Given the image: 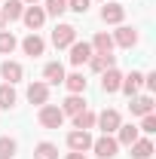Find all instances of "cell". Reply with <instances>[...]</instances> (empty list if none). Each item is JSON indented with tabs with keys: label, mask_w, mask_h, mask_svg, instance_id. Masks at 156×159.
Returning <instances> with one entry per match:
<instances>
[{
	"label": "cell",
	"mask_w": 156,
	"mask_h": 159,
	"mask_svg": "<svg viewBox=\"0 0 156 159\" xmlns=\"http://www.w3.org/2000/svg\"><path fill=\"white\" fill-rule=\"evenodd\" d=\"M89 46H92V52H95V55H113V37H110L107 31H98L95 40H92Z\"/></svg>",
	"instance_id": "30bf717a"
},
{
	"label": "cell",
	"mask_w": 156,
	"mask_h": 159,
	"mask_svg": "<svg viewBox=\"0 0 156 159\" xmlns=\"http://www.w3.org/2000/svg\"><path fill=\"white\" fill-rule=\"evenodd\" d=\"M64 159H86V153H77V150H71V153H67Z\"/></svg>",
	"instance_id": "d6a6232c"
},
{
	"label": "cell",
	"mask_w": 156,
	"mask_h": 159,
	"mask_svg": "<svg viewBox=\"0 0 156 159\" xmlns=\"http://www.w3.org/2000/svg\"><path fill=\"white\" fill-rule=\"evenodd\" d=\"M28 101H31V104H37V107H43V104H49V86H46V83H31V86H28Z\"/></svg>",
	"instance_id": "4fadbf2b"
},
{
	"label": "cell",
	"mask_w": 156,
	"mask_h": 159,
	"mask_svg": "<svg viewBox=\"0 0 156 159\" xmlns=\"http://www.w3.org/2000/svg\"><path fill=\"white\" fill-rule=\"evenodd\" d=\"M0 12H3V19H6V21H19L21 12H25V3H21V0H6Z\"/></svg>",
	"instance_id": "603a6c76"
},
{
	"label": "cell",
	"mask_w": 156,
	"mask_h": 159,
	"mask_svg": "<svg viewBox=\"0 0 156 159\" xmlns=\"http://www.w3.org/2000/svg\"><path fill=\"white\" fill-rule=\"evenodd\" d=\"M92 150H95L98 159H117L119 144H117V138H113V135H101L98 141H92Z\"/></svg>",
	"instance_id": "3957f363"
},
{
	"label": "cell",
	"mask_w": 156,
	"mask_h": 159,
	"mask_svg": "<svg viewBox=\"0 0 156 159\" xmlns=\"http://www.w3.org/2000/svg\"><path fill=\"white\" fill-rule=\"evenodd\" d=\"M74 40H77V28L74 25H55V31H52V46L55 49H67Z\"/></svg>",
	"instance_id": "277c9868"
},
{
	"label": "cell",
	"mask_w": 156,
	"mask_h": 159,
	"mask_svg": "<svg viewBox=\"0 0 156 159\" xmlns=\"http://www.w3.org/2000/svg\"><path fill=\"white\" fill-rule=\"evenodd\" d=\"M141 86H144V74H138V70H132L129 77H122V83H119V89H122L129 98L141 92Z\"/></svg>",
	"instance_id": "2e32d148"
},
{
	"label": "cell",
	"mask_w": 156,
	"mask_h": 159,
	"mask_svg": "<svg viewBox=\"0 0 156 159\" xmlns=\"http://www.w3.org/2000/svg\"><path fill=\"white\" fill-rule=\"evenodd\" d=\"M64 86H67L71 95H83L86 86H89V80L83 77V74H64Z\"/></svg>",
	"instance_id": "ffe728a7"
},
{
	"label": "cell",
	"mask_w": 156,
	"mask_h": 159,
	"mask_svg": "<svg viewBox=\"0 0 156 159\" xmlns=\"http://www.w3.org/2000/svg\"><path fill=\"white\" fill-rule=\"evenodd\" d=\"M129 150H132V159H150L153 156V141L150 138H138Z\"/></svg>",
	"instance_id": "44dd1931"
},
{
	"label": "cell",
	"mask_w": 156,
	"mask_h": 159,
	"mask_svg": "<svg viewBox=\"0 0 156 159\" xmlns=\"http://www.w3.org/2000/svg\"><path fill=\"white\" fill-rule=\"evenodd\" d=\"M95 116H98V113H92L89 107H86V110H80L77 116H74V129H83V132L95 129Z\"/></svg>",
	"instance_id": "d4e9b609"
},
{
	"label": "cell",
	"mask_w": 156,
	"mask_h": 159,
	"mask_svg": "<svg viewBox=\"0 0 156 159\" xmlns=\"http://www.w3.org/2000/svg\"><path fill=\"white\" fill-rule=\"evenodd\" d=\"M43 9H46V16H55V19H58V16L67 12V0H46Z\"/></svg>",
	"instance_id": "f1b7e54d"
},
{
	"label": "cell",
	"mask_w": 156,
	"mask_h": 159,
	"mask_svg": "<svg viewBox=\"0 0 156 159\" xmlns=\"http://www.w3.org/2000/svg\"><path fill=\"white\" fill-rule=\"evenodd\" d=\"M16 46H19V40L12 37L9 31H0V55H12Z\"/></svg>",
	"instance_id": "4316f807"
},
{
	"label": "cell",
	"mask_w": 156,
	"mask_h": 159,
	"mask_svg": "<svg viewBox=\"0 0 156 159\" xmlns=\"http://www.w3.org/2000/svg\"><path fill=\"white\" fill-rule=\"evenodd\" d=\"M95 125L104 132V135H113L119 125H122V116H119V110H113V107H107V110H101L95 116Z\"/></svg>",
	"instance_id": "7a4b0ae2"
},
{
	"label": "cell",
	"mask_w": 156,
	"mask_h": 159,
	"mask_svg": "<svg viewBox=\"0 0 156 159\" xmlns=\"http://www.w3.org/2000/svg\"><path fill=\"white\" fill-rule=\"evenodd\" d=\"M37 119H40L43 129H61L64 125V113H61V107H55V104H43Z\"/></svg>",
	"instance_id": "6da1fadb"
},
{
	"label": "cell",
	"mask_w": 156,
	"mask_h": 159,
	"mask_svg": "<svg viewBox=\"0 0 156 159\" xmlns=\"http://www.w3.org/2000/svg\"><path fill=\"white\" fill-rule=\"evenodd\" d=\"M67 49H71V55H67V58H71V64H74V67L86 64V61H89L92 55H95V52H92V46H89L86 40H83V43H80V40H74V43H71Z\"/></svg>",
	"instance_id": "5b68a950"
},
{
	"label": "cell",
	"mask_w": 156,
	"mask_h": 159,
	"mask_svg": "<svg viewBox=\"0 0 156 159\" xmlns=\"http://www.w3.org/2000/svg\"><path fill=\"white\" fill-rule=\"evenodd\" d=\"M104 3H107V0H104Z\"/></svg>",
	"instance_id": "d590c367"
},
{
	"label": "cell",
	"mask_w": 156,
	"mask_h": 159,
	"mask_svg": "<svg viewBox=\"0 0 156 159\" xmlns=\"http://www.w3.org/2000/svg\"><path fill=\"white\" fill-rule=\"evenodd\" d=\"M89 3L92 0H67V9H74V12L83 16V12H89Z\"/></svg>",
	"instance_id": "4dcf8cb0"
},
{
	"label": "cell",
	"mask_w": 156,
	"mask_h": 159,
	"mask_svg": "<svg viewBox=\"0 0 156 159\" xmlns=\"http://www.w3.org/2000/svg\"><path fill=\"white\" fill-rule=\"evenodd\" d=\"M113 46H122V49L138 46V31H135V28H129V25H119L117 31H113Z\"/></svg>",
	"instance_id": "ba28073f"
},
{
	"label": "cell",
	"mask_w": 156,
	"mask_h": 159,
	"mask_svg": "<svg viewBox=\"0 0 156 159\" xmlns=\"http://www.w3.org/2000/svg\"><path fill=\"white\" fill-rule=\"evenodd\" d=\"M21 3H31V6H34V3H40V0H21Z\"/></svg>",
	"instance_id": "e575fe53"
},
{
	"label": "cell",
	"mask_w": 156,
	"mask_h": 159,
	"mask_svg": "<svg viewBox=\"0 0 156 159\" xmlns=\"http://www.w3.org/2000/svg\"><path fill=\"white\" fill-rule=\"evenodd\" d=\"M21 21L28 25V31H40L43 28V21H46V9L43 6H25V12H21Z\"/></svg>",
	"instance_id": "8992f818"
},
{
	"label": "cell",
	"mask_w": 156,
	"mask_h": 159,
	"mask_svg": "<svg viewBox=\"0 0 156 159\" xmlns=\"http://www.w3.org/2000/svg\"><path fill=\"white\" fill-rule=\"evenodd\" d=\"M21 49H25V55H31V58H40V55L46 52V40L40 37L37 31H31L28 37L21 40Z\"/></svg>",
	"instance_id": "52a82bcc"
},
{
	"label": "cell",
	"mask_w": 156,
	"mask_h": 159,
	"mask_svg": "<svg viewBox=\"0 0 156 159\" xmlns=\"http://www.w3.org/2000/svg\"><path fill=\"white\" fill-rule=\"evenodd\" d=\"M16 150H19V144H16V138H0V159H12L16 156Z\"/></svg>",
	"instance_id": "83f0119b"
},
{
	"label": "cell",
	"mask_w": 156,
	"mask_h": 159,
	"mask_svg": "<svg viewBox=\"0 0 156 159\" xmlns=\"http://www.w3.org/2000/svg\"><path fill=\"white\" fill-rule=\"evenodd\" d=\"M34 159H58V147L49 144V141H40L34 147Z\"/></svg>",
	"instance_id": "484cf974"
},
{
	"label": "cell",
	"mask_w": 156,
	"mask_h": 159,
	"mask_svg": "<svg viewBox=\"0 0 156 159\" xmlns=\"http://www.w3.org/2000/svg\"><path fill=\"white\" fill-rule=\"evenodd\" d=\"M119 83H122V74H119L117 67H107V70H101V89H104L107 95L119 92Z\"/></svg>",
	"instance_id": "7c38bea8"
},
{
	"label": "cell",
	"mask_w": 156,
	"mask_h": 159,
	"mask_svg": "<svg viewBox=\"0 0 156 159\" xmlns=\"http://www.w3.org/2000/svg\"><path fill=\"white\" fill-rule=\"evenodd\" d=\"M144 86H147V92H156V70L144 74Z\"/></svg>",
	"instance_id": "1f68e13d"
},
{
	"label": "cell",
	"mask_w": 156,
	"mask_h": 159,
	"mask_svg": "<svg viewBox=\"0 0 156 159\" xmlns=\"http://www.w3.org/2000/svg\"><path fill=\"white\" fill-rule=\"evenodd\" d=\"M126 19V6H119V3H104L101 6V21H107V25H122Z\"/></svg>",
	"instance_id": "8fae6325"
},
{
	"label": "cell",
	"mask_w": 156,
	"mask_h": 159,
	"mask_svg": "<svg viewBox=\"0 0 156 159\" xmlns=\"http://www.w3.org/2000/svg\"><path fill=\"white\" fill-rule=\"evenodd\" d=\"M138 132H144V135H153V132H156V116H153V113L141 116V129H138Z\"/></svg>",
	"instance_id": "f546056e"
},
{
	"label": "cell",
	"mask_w": 156,
	"mask_h": 159,
	"mask_svg": "<svg viewBox=\"0 0 156 159\" xmlns=\"http://www.w3.org/2000/svg\"><path fill=\"white\" fill-rule=\"evenodd\" d=\"M67 147L77 150V153H86V150H92V135L83 132V129H74V132L67 135Z\"/></svg>",
	"instance_id": "9c48e42d"
},
{
	"label": "cell",
	"mask_w": 156,
	"mask_h": 159,
	"mask_svg": "<svg viewBox=\"0 0 156 159\" xmlns=\"http://www.w3.org/2000/svg\"><path fill=\"white\" fill-rule=\"evenodd\" d=\"M0 31H6V19H3V12H0Z\"/></svg>",
	"instance_id": "836d02e7"
},
{
	"label": "cell",
	"mask_w": 156,
	"mask_h": 159,
	"mask_svg": "<svg viewBox=\"0 0 156 159\" xmlns=\"http://www.w3.org/2000/svg\"><path fill=\"white\" fill-rule=\"evenodd\" d=\"M138 138H141L138 125H119V129H117V144H119V147H132Z\"/></svg>",
	"instance_id": "d6986e66"
},
{
	"label": "cell",
	"mask_w": 156,
	"mask_h": 159,
	"mask_svg": "<svg viewBox=\"0 0 156 159\" xmlns=\"http://www.w3.org/2000/svg\"><path fill=\"white\" fill-rule=\"evenodd\" d=\"M132 104H129V107H132V116H147V113H153V98H150V95H132Z\"/></svg>",
	"instance_id": "9a60e30c"
},
{
	"label": "cell",
	"mask_w": 156,
	"mask_h": 159,
	"mask_svg": "<svg viewBox=\"0 0 156 159\" xmlns=\"http://www.w3.org/2000/svg\"><path fill=\"white\" fill-rule=\"evenodd\" d=\"M43 80H46V86H58V83H64V67H61L58 61H49V64L43 67Z\"/></svg>",
	"instance_id": "e0dca14e"
},
{
	"label": "cell",
	"mask_w": 156,
	"mask_h": 159,
	"mask_svg": "<svg viewBox=\"0 0 156 159\" xmlns=\"http://www.w3.org/2000/svg\"><path fill=\"white\" fill-rule=\"evenodd\" d=\"M86 64H89L95 74H101V70H107V67H117V55H92Z\"/></svg>",
	"instance_id": "cb8c5ba5"
},
{
	"label": "cell",
	"mask_w": 156,
	"mask_h": 159,
	"mask_svg": "<svg viewBox=\"0 0 156 159\" xmlns=\"http://www.w3.org/2000/svg\"><path fill=\"white\" fill-rule=\"evenodd\" d=\"M0 77L6 80L9 86H16V83L25 77V70H21V64H19V61H9V58H6L3 64H0Z\"/></svg>",
	"instance_id": "5bb4252c"
},
{
	"label": "cell",
	"mask_w": 156,
	"mask_h": 159,
	"mask_svg": "<svg viewBox=\"0 0 156 159\" xmlns=\"http://www.w3.org/2000/svg\"><path fill=\"white\" fill-rule=\"evenodd\" d=\"M16 101H19V95H16V86L3 83V86H0V110H12V107H16Z\"/></svg>",
	"instance_id": "7402d4cb"
},
{
	"label": "cell",
	"mask_w": 156,
	"mask_h": 159,
	"mask_svg": "<svg viewBox=\"0 0 156 159\" xmlns=\"http://www.w3.org/2000/svg\"><path fill=\"white\" fill-rule=\"evenodd\" d=\"M80 110H86V98L83 95H67V98L61 101V113L64 116H77Z\"/></svg>",
	"instance_id": "ac0fdd59"
}]
</instances>
